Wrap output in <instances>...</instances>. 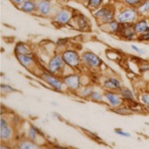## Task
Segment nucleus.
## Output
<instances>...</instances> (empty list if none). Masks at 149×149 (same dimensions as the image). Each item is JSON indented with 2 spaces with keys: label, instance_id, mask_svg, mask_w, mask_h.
Returning a JSON list of instances; mask_svg holds the SVG:
<instances>
[{
  "label": "nucleus",
  "instance_id": "423d86ee",
  "mask_svg": "<svg viewBox=\"0 0 149 149\" xmlns=\"http://www.w3.org/2000/svg\"><path fill=\"white\" fill-rule=\"evenodd\" d=\"M65 82L71 88H76L79 86V80L77 76L71 75L65 79Z\"/></svg>",
  "mask_w": 149,
  "mask_h": 149
},
{
  "label": "nucleus",
  "instance_id": "2eb2a0df",
  "mask_svg": "<svg viewBox=\"0 0 149 149\" xmlns=\"http://www.w3.org/2000/svg\"><path fill=\"white\" fill-rule=\"evenodd\" d=\"M10 129L7 127L6 126L1 127V137L2 139H8L9 136H10Z\"/></svg>",
  "mask_w": 149,
  "mask_h": 149
},
{
  "label": "nucleus",
  "instance_id": "a211bd4d",
  "mask_svg": "<svg viewBox=\"0 0 149 149\" xmlns=\"http://www.w3.org/2000/svg\"><path fill=\"white\" fill-rule=\"evenodd\" d=\"M121 93H122L123 96L127 98V99H132V98H133V95H132V93L130 92V91L128 89L123 90Z\"/></svg>",
  "mask_w": 149,
  "mask_h": 149
},
{
  "label": "nucleus",
  "instance_id": "6e6552de",
  "mask_svg": "<svg viewBox=\"0 0 149 149\" xmlns=\"http://www.w3.org/2000/svg\"><path fill=\"white\" fill-rule=\"evenodd\" d=\"M37 7H38L39 10L43 14L48 13L50 11V4L48 1H42L39 2Z\"/></svg>",
  "mask_w": 149,
  "mask_h": 149
},
{
  "label": "nucleus",
  "instance_id": "aec40b11",
  "mask_svg": "<svg viewBox=\"0 0 149 149\" xmlns=\"http://www.w3.org/2000/svg\"><path fill=\"white\" fill-rule=\"evenodd\" d=\"M101 1L102 0H90L89 4L92 7H97L101 3Z\"/></svg>",
  "mask_w": 149,
  "mask_h": 149
},
{
  "label": "nucleus",
  "instance_id": "ddd939ff",
  "mask_svg": "<svg viewBox=\"0 0 149 149\" xmlns=\"http://www.w3.org/2000/svg\"><path fill=\"white\" fill-rule=\"evenodd\" d=\"M17 58L23 65H27L32 61V59L27 54H18Z\"/></svg>",
  "mask_w": 149,
  "mask_h": 149
},
{
  "label": "nucleus",
  "instance_id": "f03ea898",
  "mask_svg": "<svg viewBox=\"0 0 149 149\" xmlns=\"http://www.w3.org/2000/svg\"><path fill=\"white\" fill-rule=\"evenodd\" d=\"M136 13L132 9H128L119 14L118 19L121 23H127L133 21L135 19Z\"/></svg>",
  "mask_w": 149,
  "mask_h": 149
},
{
  "label": "nucleus",
  "instance_id": "39448f33",
  "mask_svg": "<svg viewBox=\"0 0 149 149\" xmlns=\"http://www.w3.org/2000/svg\"><path fill=\"white\" fill-rule=\"evenodd\" d=\"M96 15L98 17H102L105 22H109L113 18V14H112L111 11L107 9H101V10L98 11Z\"/></svg>",
  "mask_w": 149,
  "mask_h": 149
},
{
  "label": "nucleus",
  "instance_id": "9d476101",
  "mask_svg": "<svg viewBox=\"0 0 149 149\" xmlns=\"http://www.w3.org/2000/svg\"><path fill=\"white\" fill-rule=\"evenodd\" d=\"M69 19V14L68 12L65 11H62L58 14L57 16V20L61 23H65L68 22Z\"/></svg>",
  "mask_w": 149,
  "mask_h": 149
},
{
  "label": "nucleus",
  "instance_id": "f257e3e1",
  "mask_svg": "<svg viewBox=\"0 0 149 149\" xmlns=\"http://www.w3.org/2000/svg\"><path fill=\"white\" fill-rule=\"evenodd\" d=\"M63 59L70 66L74 67L79 63V57L76 53L73 51H67L63 55Z\"/></svg>",
  "mask_w": 149,
  "mask_h": 149
},
{
  "label": "nucleus",
  "instance_id": "1a4fd4ad",
  "mask_svg": "<svg viewBox=\"0 0 149 149\" xmlns=\"http://www.w3.org/2000/svg\"><path fill=\"white\" fill-rule=\"evenodd\" d=\"M45 79L47 82L51 84L53 87H54L55 88H57L58 90H60L61 88V83L60 81L55 78H53L52 77L50 76H46Z\"/></svg>",
  "mask_w": 149,
  "mask_h": 149
},
{
  "label": "nucleus",
  "instance_id": "cd10ccee",
  "mask_svg": "<svg viewBox=\"0 0 149 149\" xmlns=\"http://www.w3.org/2000/svg\"><path fill=\"white\" fill-rule=\"evenodd\" d=\"M132 49H134L135 51H138V52H142V50L140 49H139L138 47H136L132 46Z\"/></svg>",
  "mask_w": 149,
  "mask_h": 149
},
{
  "label": "nucleus",
  "instance_id": "c756f323",
  "mask_svg": "<svg viewBox=\"0 0 149 149\" xmlns=\"http://www.w3.org/2000/svg\"><path fill=\"white\" fill-rule=\"evenodd\" d=\"M25 1V0H14V1L16 2V3H21Z\"/></svg>",
  "mask_w": 149,
  "mask_h": 149
},
{
  "label": "nucleus",
  "instance_id": "f8f14e48",
  "mask_svg": "<svg viewBox=\"0 0 149 149\" xmlns=\"http://www.w3.org/2000/svg\"><path fill=\"white\" fill-rule=\"evenodd\" d=\"M105 86L107 87L111 88H118L120 87V84L116 79H111L106 81Z\"/></svg>",
  "mask_w": 149,
  "mask_h": 149
},
{
  "label": "nucleus",
  "instance_id": "7ed1b4c3",
  "mask_svg": "<svg viewBox=\"0 0 149 149\" xmlns=\"http://www.w3.org/2000/svg\"><path fill=\"white\" fill-rule=\"evenodd\" d=\"M83 60L90 66L95 67L100 63V59L96 55L91 53H87L83 56Z\"/></svg>",
  "mask_w": 149,
  "mask_h": 149
},
{
  "label": "nucleus",
  "instance_id": "6ab92c4d",
  "mask_svg": "<svg viewBox=\"0 0 149 149\" xmlns=\"http://www.w3.org/2000/svg\"><path fill=\"white\" fill-rule=\"evenodd\" d=\"M149 10V1L146 2L145 3H144L143 6H141V8H139V11L141 12H145Z\"/></svg>",
  "mask_w": 149,
  "mask_h": 149
},
{
  "label": "nucleus",
  "instance_id": "a878e982",
  "mask_svg": "<svg viewBox=\"0 0 149 149\" xmlns=\"http://www.w3.org/2000/svg\"><path fill=\"white\" fill-rule=\"evenodd\" d=\"M125 1L129 4H135L139 1V0H125Z\"/></svg>",
  "mask_w": 149,
  "mask_h": 149
},
{
  "label": "nucleus",
  "instance_id": "20e7f679",
  "mask_svg": "<svg viewBox=\"0 0 149 149\" xmlns=\"http://www.w3.org/2000/svg\"><path fill=\"white\" fill-rule=\"evenodd\" d=\"M62 65V60L59 57H55L53 58L49 63V69L51 72L55 73L60 68Z\"/></svg>",
  "mask_w": 149,
  "mask_h": 149
},
{
  "label": "nucleus",
  "instance_id": "0eeeda50",
  "mask_svg": "<svg viewBox=\"0 0 149 149\" xmlns=\"http://www.w3.org/2000/svg\"><path fill=\"white\" fill-rule=\"evenodd\" d=\"M122 34L127 38H131L134 35V31L132 27L129 25H125L120 29Z\"/></svg>",
  "mask_w": 149,
  "mask_h": 149
},
{
  "label": "nucleus",
  "instance_id": "393cba45",
  "mask_svg": "<svg viewBox=\"0 0 149 149\" xmlns=\"http://www.w3.org/2000/svg\"><path fill=\"white\" fill-rule=\"evenodd\" d=\"M147 32L146 33L144 36H142V39H144V40H147V39H149V29L146 31Z\"/></svg>",
  "mask_w": 149,
  "mask_h": 149
},
{
  "label": "nucleus",
  "instance_id": "5701e85b",
  "mask_svg": "<svg viewBox=\"0 0 149 149\" xmlns=\"http://www.w3.org/2000/svg\"><path fill=\"white\" fill-rule=\"evenodd\" d=\"M144 102H145L146 104H147L149 106V95H145L144 96H143V98Z\"/></svg>",
  "mask_w": 149,
  "mask_h": 149
},
{
  "label": "nucleus",
  "instance_id": "f3484780",
  "mask_svg": "<svg viewBox=\"0 0 149 149\" xmlns=\"http://www.w3.org/2000/svg\"><path fill=\"white\" fill-rule=\"evenodd\" d=\"M17 51L18 54H28L29 51L22 44H19L17 46Z\"/></svg>",
  "mask_w": 149,
  "mask_h": 149
},
{
  "label": "nucleus",
  "instance_id": "b1692460",
  "mask_svg": "<svg viewBox=\"0 0 149 149\" xmlns=\"http://www.w3.org/2000/svg\"><path fill=\"white\" fill-rule=\"evenodd\" d=\"M116 132L117 134L123 135V136H130V134L129 133H127V132H123V131H121V130H116Z\"/></svg>",
  "mask_w": 149,
  "mask_h": 149
},
{
  "label": "nucleus",
  "instance_id": "bb28decb",
  "mask_svg": "<svg viewBox=\"0 0 149 149\" xmlns=\"http://www.w3.org/2000/svg\"><path fill=\"white\" fill-rule=\"evenodd\" d=\"M30 136H31V139H33L35 138V136H36V132L33 130H31V131H30Z\"/></svg>",
  "mask_w": 149,
  "mask_h": 149
},
{
  "label": "nucleus",
  "instance_id": "dca6fc26",
  "mask_svg": "<svg viewBox=\"0 0 149 149\" xmlns=\"http://www.w3.org/2000/svg\"><path fill=\"white\" fill-rule=\"evenodd\" d=\"M35 8L34 4L31 1H25V3L23 4L22 7V9L25 11H27V12H29V11H31L33 10Z\"/></svg>",
  "mask_w": 149,
  "mask_h": 149
},
{
  "label": "nucleus",
  "instance_id": "412c9836",
  "mask_svg": "<svg viewBox=\"0 0 149 149\" xmlns=\"http://www.w3.org/2000/svg\"><path fill=\"white\" fill-rule=\"evenodd\" d=\"M21 148H25V149H28V148H36V146L33 145L31 144H29V143H25V144H23V145L21 146Z\"/></svg>",
  "mask_w": 149,
  "mask_h": 149
},
{
  "label": "nucleus",
  "instance_id": "9b49d317",
  "mask_svg": "<svg viewBox=\"0 0 149 149\" xmlns=\"http://www.w3.org/2000/svg\"><path fill=\"white\" fill-rule=\"evenodd\" d=\"M135 29L137 32L142 33L146 31L148 29V25L145 21H141L135 25Z\"/></svg>",
  "mask_w": 149,
  "mask_h": 149
},
{
  "label": "nucleus",
  "instance_id": "4be33fe9",
  "mask_svg": "<svg viewBox=\"0 0 149 149\" xmlns=\"http://www.w3.org/2000/svg\"><path fill=\"white\" fill-rule=\"evenodd\" d=\"M110 25L113 31H116V30L118 29V25L116 22H111L110 23Z\"/></svg>",
  "mask_w": 149,
  "mask_h": 149
},
{
  "label": "nucleus",
  "instance_id": "c85d7f7f",
  "mask_svg": "<svg viewBox=\"0 0 149 149\" xmlns=\"http://www.w3.org/2000/svg\"><path fill=\"white\" fill-rule=\"evenodd\" d=\"M5 126H6V121H5L3 119H1V127H5Z\"/></svg>",
  "mask_w": 149,
  "mask_h": 149
},
{
  "label": "nucleus",
  "instance_id": "4468645a",
  "mask_svg": "<svg viewBox=\"0 0 149 149\" xmlns=\"http://www.w3.org/2000/svg\"><path fill=\"white\" fill-rule=\"evenodd\" d=\"M106 97L107 99H109V101H110L111 103L113 105H118L120 104V100L118 97H116V95L111 94V93H109V94L106 95Z\"/></svg>",
  "mask_w": 149,
  "mask_h": 149
}]
</instances>
